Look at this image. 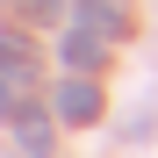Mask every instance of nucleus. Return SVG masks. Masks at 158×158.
I'll list each match as a JSON object with an SVG mask.
<instances>
[{
  "instance_id": "f257e3e1",
  "label": "nucleus",
  "mask_w": 158,
  "mask_h": 158,
  "mask_svg": "<svg viewBox=\"0 0 158 158\" xmlns=\"http://www.w3.org/2000/svg\"><path fill=\"white\" fill-rule=\"evenodd\" d=\"M58 115L65 122H94L101 115V94L86 86V79H65V86H58Z\"/></svg>"
},
{
  "instance_id": "f03ea898",
  "label": "nucleus",
  "mask_w": 158,
  "mask_h": 158,
  "mask_svg": "<svg viewBox=\"0 0 158 158\" xmlns=\"http://www.w3.org/2000/svg\"><path fill=\"white\" fill-rule=\"evenodd\" d=\"M79 22H86L94 36H122V7L115 0H79Z\"/></svg>"
},
{
  "instance_id": "7ed1b4c3",
  "label": "nucleus",
  "mask_w": 158,
  "mask_h": 158,
  "mask_svg": "<svg viewBox=\"0 0 158 158\" xmlns=\"http://www.w3.org/2000/svg\"><path fill=\"white\" fill-rule=\"evenodd\" d=\"M65 58H72V65H86V72H94L101 58H108V50H101V36H94V29H72V36H65Z\"/></svg>"
},
{
  "instance_id": "20e7f679",
  "label": "nucleus",
  "mask_w": 158,
  "mask_h": 158,
  "mask_svg": "<svg viewBox=\"0 0 158 158\" xmlns=\"http://www.w3.org/2000/svg\"><path fill=\"white\" fill-rule=\"evenodd\" d=\"M22 144H29V151H50V129H43L36 115H29V122H22Z\"/></svg>"
},
{
  "instance_id": "39448f33",
  "label": "nucleus",
  "mask_w": 158,
  "mask_h": 158,
  "mask_svg": "<svg viewBox=\"0 0 158 158\" xmlns=\"http://www.w3.org/2000/svg\"><path fill=\"white\" fill-rule=\"evenodd\" d=\"M0 101H7V86H0Z\"/></svg>"
}]
</instances>
